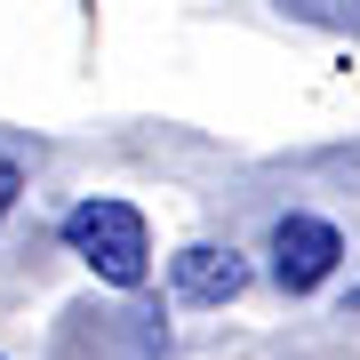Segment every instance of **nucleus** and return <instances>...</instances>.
Listing matches in <instances>:
<instances>
[{"instance_id":"nucleus-1","label":"nucleus","mask_w":360,"mask_h":360,"mask_svg":"<svg viewBox=\"0 0 360 360\" xmlns=\"http://www.w3.org/2000/svg\"><path fill=\"white\" fill-rule=\"evenodd\" d=\"M65 248L96 272L104 288H144L153 281V224H144L136 200H112V193H89L65 208Z\"/></svg>"},{"instance_id":"nucleus-2","label":"nucleus","mask_w":360,"mask_h":360,"mask_svg":"<svg viewBox=\"0 0 360 360\" xmlns=\"http://www.w3.org/2000/svg\"><path fill=\"white\" fill-rule=\"evenodd\" d=\"M336 264H345V232H336L328 217L288 208V217L272 224V288L281 296H312Z\"/></svg>"},{"instance_id":"nucleus-3","label":"nucleus","mask_w":360,"mask_h":360,"mask_svg":"<svg viewBox=\"0 0 360 360\" xmlns=\"http://www.w3.org/2000/svg\"><path fill=\"white\" fill-rule=\"evenodd\" d=\"M248 257L224 240H184L176 257H168V288H176V304H232V296H248Z\"/></svg>"},{"instance_id":"nucleus-4","label":"nucleus","mask_w":360,"mask_h":360,"mask_svg":"<svg viewBox=\"0 0 360 360\" xmlns=\"http://www.w3.org/2000/svg\"><path fill=\"white\" fill-rule=\"evenodd\" d=\"M296 25H321V32H360V0H272Z\"/></svg>"},{"instance_id":"nucleus-5","label":"nucleus","mask_w":360,"mask_h":360,"mask_svg":"<svg viewBox=\"0 0 360 360\" xmlns=\"http://www.w3.org/2000/svg\"><path fill=\"white\" fill-rule=\"evenodd\" d=\"M8 200H16V168L0 160V217H8Z\"/></svg>"},{"instance_id":"nucleus-6","label":"nucleus","mask_w":360,"mask_h":360,"mask_svg":"<svg viewBox=\"0 0 360 360\" xmlns=\"http://www.w3.org/2000/svg\"><path fill=\"white\" fill-rule=\"evenodd\" d=\"M345 312H352V321H360V288H352V296H345Z\"/></svg>"}]
</instances>
